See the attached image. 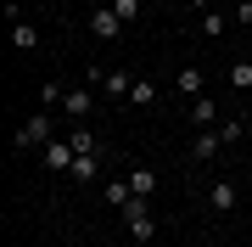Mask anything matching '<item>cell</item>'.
<instances>
[{"mask_svg": "<svg viewBox=\"0 0 252 247\" xmlns=\"http://www.w3.org/2000/svg\"><path fill=\"white\" fill-rule=\"evenodd\" d=\"M51 141H56V118H51L45 107H39L34 118L17 124V146H51Z\"/></svg>", "mask_w": 252, "mask_h": 247, "instance_id": "cell-1", "label": "cell"}, {"mask_svg": "<svg viewBox=\"0 0 252 247\" xmlns=\"http://www.w3.org/2000/svg\"><path fill=\"white\" fill-rule=\"evenodd\" d=\"M124 225H129L135 242H152V236H157V219H152V208H146V197H135V202L124 208Z\"/></svg>", "mask_w": 252, "mask_h": 247, "instance_id": "cell-2", "label": "cell"}, {"mask_svg": "<svg viewBox=\"0 0 252 247\" xmlns=\"http://www.w3.org/2000/svg\"><path fill=\"white\" fill-rule=\"evenodd\" d=\"M90 107H95V90H90V84H73V90L62 96V112H67L73 124H84V118H90Z\"/></svg>", "mask_w": 252, "mask_h": 247, "instance_id": "cell-3", "label": "cell"}, {"mask_svg": "<svg viewBox=\"0 0 252 247\" xmlns=\"http://www.w3.org/2000/svg\"><path fill=\"white\" fill-rule=\"evenodd\" d=\"M219 152H224V141H219V129H196V135H190V163H213Z\"/></svg>", "mask_w": 252, "mask_h": 247, "instance_id": "cell-4", "label": "cell"}, {"mask_svg": "<svg viewBox=\"0 0 252 247\" xmlns=\"http://www.w3.org/2000/svg\"><path fill=\"white\" fill-rule=\"evenodd\" d=\"M235 202H241L235 180H213V185H207V208H213V213H235Z\"/></svg>", "mask_w": 252, "mask_h": 247, "instance_id": "cell-5", "label": "cell"}, {"mask_svg": "<svg viewBox=\"0 0 252 247\" xmlns=\"http://www.w3.org/2000/svg\"><path fill=\"white\" fill-rule=\"evenodd\" d=\"M90 34H101V39H124V17H118L112 6H95V11H90Z\"/></svg>", "mask_w": 252, "mask_h": 247, "instance_id": "cell-6", "label": "cell"}, {"mask_svg": "<svg viewBox=\"0 0 252 247\" xmlns=\"http://www.w3.org/2000/svg\"><path fill=\"white\" fill-rule=\"evenodd\" d=\"M202 84H207V73H202V68H196V62H185V68H180V73H174V90H180L185 101H196V96H202Z\"/></svg>", "mask_w": 252, "mask_h": 247, "instance_id": "cell-7", "label": "cell"}, {"mask_svg": "<svg viewBox=\"0 0 252 247\" xmlns=\"http://www.w3.org/2000/svg\"><path fill=\"white\" fill-rule=\"evenodd\" d=\"M190 129H219V101L213 96H196V101H190Z\"/></svg>", "mask_w": 252, "mask_h": 247, "instance_id": "cell-8", "label": "cell"}, {"mask_svg": "<svg viewBox=\"0 0 252 247\" xmlns=\"http://www.w3.org/2000/svg\"><path fill=\"white\" fill-rule=\"evenodd\" d=\"M73 157H79V152H73V141L62 135V141H51V146H45V169H62V174H67Z\"/></svg>", "mask_w": 252, "mask_h": 247, "instance_id": "cell-9", "label": "cell"}, {"mask_svg": "<svg viewBox=\"0 0 252 247\" xmlns=\"http://www.w3.org/2000/svg\"><path fill=\"white\" fill-rule=\"evenodd\" d=\"M95 174H101V157H95V152H79V157H73V169H67V180H79V185H90Z\"/></svg>", "mask_w": 252, "mask_h": 247, "instance_id": "cell-10", "label": "cell"}, {"mask_svg": "<svg viewBox=\"0 0 252 247\" xmlns=\"http://www.w3.org/2000/svg\"><path fill=\"white\" fill-rule=\"evenodd\" d=\"M101 90H107V96H124V101H129V90H135V73L112 68V73H101Z\"/></svg>", "mask_w": 252, "mask_h": 247, "instance_id": "cell-11", "label": "cell"}, {"mask_svg": "<svg viewBox=\"0 0 252 247\" xmlns=\"http://www.w3.org/2000/svg\"><path fill=\"white\" fill-rule=\"evenodd\" d=\"M11 45L17 51H39V28L34 23H11Z\"/></svg>", "mask_w": 252, "mask_h": 247, "instance_id": "cell-12", "label": "cell"}, {"mask_svg": "<svg viewBox=\"0 0 252 247\" xmlns=\"http://www.w3.org/2000/svg\"><path fill=\"white\" fill-rule=\"evenodd\" d=\"M107 202H112L118 213H124L129 202H135V185H129V180H107Z\"/></svg>", "mask_w": 252, "mask_h": 247, "instance_id": "cell-13", "label": "cell"}, {"mask_svg": "<svg viewBox=\"0 0 252 247\" xmlns=\"http://www.w3.org/2000/svg\"><path fill=\"white\" fill-rule=\"evenodd\" d=\"M129 185H135V197H152L157 191V169H129Z\"/></svg>", "mask_w": 252, "mask_h": 247, "instance_id": "cell-14", "label": "cell"}, {"mask_svg": "<svg viewBox=\"0 0 252 247\" xmlns=\"http://www.w3.org/2000/svg\"><path fill=\"white\" fill-rule=\"evenodd\" d=\"M129 101H135V107H157V84H152V79H135Z\"/></svg>", "mask_w": 252, "mask_h": 247, "instance_id": "cell-15", "label": "cell"}, {"mask_svg": "<svg viewBox=\"0 0 252 247\" xmlns=\"http://www.w3.org/2000/svg\"><path fill=\"white\" fill-rule=\"evenodd\" d=\"M67 141H73V152H95V135H90L84 124H73V129H67Z\"/></svg>", "mask_w": 252, "mask_h": 247, "instance_id": "cell-16", "label": "cell"}, {"mask_svg": "<svg viewBox=\"0 0 252 247\" xmlns=\"http://www.w3.org/2000/svg\"><path fill=\"white\" fill-rule=\"evenodd\" d=\"M62 96H67V90H62L56 79H51V84H39V107H45V112H51V107H62Z\"/></svg>", "mask_w": 252, "mask_h": 247, "instance_id": "cell-17", "label": "cell"}, {"mask_svg": "<svg viewBox=\"0 0 252 247\" xmlns=\"http://www.w3.org/2000/svg\"><path fill=\"white\" fill-rule=\"evenodd\" d=\"M241 135H247V118H230V124H219V141H224V146H235Z\"/></svg>", "mask_w": 252, "mask_h": 247, "instance_id": "cell-18", "label": "cell"}, {"mask_svg": "<svg viewBox=\"0 0 252 247\" xmlns=\"http://www.w3.org/2000/svg\"><path fill=\"white\" fill-rule=\"evenodd\" d=\"M230 84L235 90H252V62H230Z\"/></svg>", "mask_w": 252, "mask_h": 247, "instance_id": "cell-19", "label": "cell"}, {"mask_svg": "<svg viewBox=\"0 0 252 247\" xmlns=\"http://www.w3.org/2000/svg\"><path fill=\"white\" fill-rule=\"evenodd\" d=\"M196 23H202V34H224V23H230V17H224V11H202Z\"/></svg>", "mask_w": 252, "mask_h": 247, "instance_id": "cell-20", "label": "cell"}, {"mask_svg": "<svg viewBox=\"0 0 252 247\" xmlns=\"http://www.w3.org/2000/svg\"><path fill=\"white\" fill-rule=\"evenodd\" d=\"M107 6H112L124 23H135V17H140V0H107Z\"/></svg>", "mask_w": 252, "mask_h": 247, "instance_id": "cell-21", "label": "cell"}, {"mask_svg": "<svg viewBox=\"0 0 252 247\" xmlns=\"http://www.w3.org/2000/svg\"><path fill=\"white\" fill-rule=\"evenodd\" d=\"M235 23H241V28H252V0H235Z\"/></svg>", "mask_w": 252, "mask_h": 247, "instance_id": "cell-22", "label": "cell"}, {"mask_svg": "<svg viewBox=\"0 0 252 247\" xmlns=\"http://www.w3.org/2000/svg\"><path fill=\"white\" fill-rule=\"evenodd\" d=\"M185 6H190V11L202 17V11H213V0H185Z\"/></svg>", "mask_w": 252, "mask_h": 247, "instance_id": "cell-23", "label": "cell"}]
</instances>
